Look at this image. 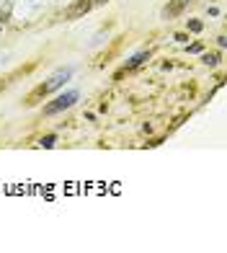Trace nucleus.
Instances as JSON below:
<instances>
[{
  "label": "nucleus",
  "instance_id": "1",
  "mask_svg": "<svg viewBox=\"0 0 227 253\" xmlns=\"http://www.w3.org/2000/svg\"><path fill=\"white\" fill-rule=\"evenodd\" d=\"M77 98H80V93H77V90H65V93H60L54 101H49L47 106H44V114H47V117H54V114H60V111H65V109L75 106Z\"/></svg>",
  "mask_w": 227,
  "mask_h": 253
},
{
  "label": "nucleus",
  "instance_id": "2",
  "mask_svg": "<svg viewBox=\"0 0 227 253\" xmlns=\"http://www.w3.org/2000/svg\"><path fill=\"white\" fill-rule=\"evenodd\" d=\"M70 78H73V70H70V67H62V70H57V73L47 80V83H44V85L37 90V93H54V90L62 88Z\"/></svg>",
  "mask_w": 227,
  "mask_h": 253
},
{
  "label": "nucleus",
  "instance_id": "6",
  "mask_svg": "<svg viewBox=\"0 0 227 253\" xmlns=\"http://www.w3.org/2000/svg\"><path fill=\"white\" fill-rule=\"evenodd\" d=\"M54 142H57V137H54V134H47V137H41V140H39L41 147H54Z\"/></svg>",
  "mask_w": 227,
  "mask_h": 253
},
{
  "label": "nucleus",
  "instance_id": "9",
  "mask_svg": "<svg viewBox=\"0 0 227 253\" xmlns=\"http://www.w3.org/2000/svg\"><path fill=\"white\" fill-rule=\"evenodd\" d=\"M98 3H104V0H98Z\"/></svg>",
  "mask_w": 227,
  "mask_h": 253
},
{
  "label": "nucleus",
  "instance_id": "5",
  "mask_svg": "<svg viewBox=\"0 0 227 253\" xmlns=\"http://www.w3.org/2000/svg\"><path fill=\"white\" fill-rule=\"evenodd\" d=\"M145 60H147V52H137V54H134L132 60L127 62V67H129V70H132V67H140V65H142Z\"/></svg>",
  "mask_w": 227,
  "mask_h": 253
},
{
  "label": "nucleus",
  "instance_id": "8",
  "mask_svg": "<svg viewBox=\"0 0 227 253\" xmlns=\"http://www.w3.org/2000/svg\"><path fill=\"white\" fill-rule=\"evenodd\" d=\"M189 29L191 31H201V24H199V21H189Z\"/></svg>",
  "mask_w": 227,
  "mask_h": 253
},
{
  "label": "nucleus",
  "instance_id": "7",
  "mask_svg": "<svg viewBox=\"0 0 227 253\" xmlns=\"http://www.w3.org/2000/svg\"><path fill=\"white\" fill-rule=\"evenodd\" d=\"M204 62H207V65H217V54H204Z\"/></svg>",
  "mask_w": 227,
  "mask_h": 253
},
{
  "label": "nucleus",
  "instance_id": "4",
  "mask_svg": "<svg viewBox=\"0 0 227 253\" xmlns=\"http://www.w3.org/2000/svg\"><path fill=\"white\" fill-rule=\"evenodd\" d=\"M189 3H191V0H168V5L160 10V16H163V18H176V16L184 13Z\"/></svg>",
  "mask_w": 227,
  "mask_h": 253
},
{
  "label": "nucleus",
  "instance_id": "3",
  "mask_svg": "<svg viewBox=\"0 0 227 253\" xmlns=\"http://www.w3.org/2000/svg\"><path fill=\"white\" fill-rule=\"evenodd\" d=\"M93 5H96V0H75V3H70V5L65 8V18H70V21L83 18Z\"/></svg>",
  "mask_w": 227,
  "mask_h": 253
}]
</instances>
